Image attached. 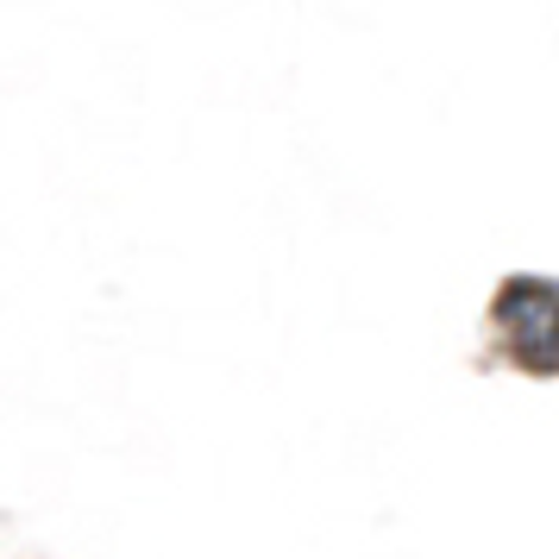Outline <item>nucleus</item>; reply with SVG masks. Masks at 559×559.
<instances>
[]
</instances>
